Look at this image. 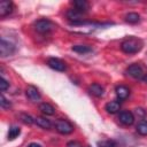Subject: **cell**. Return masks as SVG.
I'll use <instances>...</instances> for the list:
<instances>
[{"instance_id":"cell-7","label":"cell","mask_w":147,"mask_h":147,"mask_svg":"<svg viewBox=\"0 0 147 147\" xmlns=\"http://www.w3.org/2000/svg\"><path fill=\"white\" fill-rule=\"evenodd\" d=\"M25 94H26L28 99L31 100L32 102H37V101H39L40 98H41V95H40L38 88H37L36 86H33V85H29V86L25 88Z\"/></svg>"},{"instance_id":"cell-15","label":"cell","mask_w":147,"mask_h":147,"mask_svg":"<svg viewBox=\"0 0 147 147\" xmlns=\"http://www.w3.org/2000/svg\"><path fill=\"white\" fill-rule=\"evenodd\" d=\"M34 123H36L38 126L42 127V129H51V127H52L51 121L47 119V118H45V117H41V116H38L37 118H34Z\"/></svg>"},{"instance_id":"cell-8","label":"cell","mask_w":147,"mask_h":147,"mask_svg":"<svg viewBox=\"0 0 147 147\" xmlns=\"http://www.w3.org/2000/svg\"><path fill=\"white\" fill-rule=\"evenodd\" d=\"M118 119L124 125H131L134 122V115H133V113H131L129 110H123L119 113Z\"/></svg>"},{"instance_id":"cell-17","label":"cell","mask_w":147,"mask_h":147,"mask_svg":"<svg viewBox=\"0 0 147 147\" xmlns=\"http://www.w3.org/2000/svg\"><path fill=\"white\" fill-rule=\"evenodd\" d=\"M20 133H21V130H20L18 126H16V125L10 126V127H9V131H8V140H14V139H16V138L20 136Z\"/></svg>"},{"instance_id":"cell-3","label":"cell","mask_w":147,"mask_h":147,"mask_svg":"<svg viewBox=\"0 0 147 147\" xmlns=\"http://www.w3.org/2000/svg\"><path fill=\"white\" fill-rule=\"evenodd\" d=\"M55 129L61 134H70L74 132V125L67 119H57L55 123Z\"/></svg>"},{"instance_id":"cell-11","label":"cell","mask_w":147,"mask_h":147,"mask_svg":"<svg viewBox=\"0 0 147 147\" xmlns=\"http://www.w3.org/2000/svg\"><path fill=\"white\" fill-rule=\"evenodd\" d=\"M115 92H116V95H117L118 100H125L130 94V90L124 85H118L115 88Z\"/></svg>"},{"instance_id":"cell-5","label":"cell","mask_w":147,"mask_h":147,"mask_svg":"<svg viewBox=\"0 0 147 147\" xmlns=\"http://www.w3.org/2000/svg\"><path fill=\"white\" fill-rule=\"evenodd\" d=\"M47 64H48L49 68H52L55 71H61L62 72V71H65L67 70L65 63L62 60L57 59V57H51V59H48Z\"/></svg>"},{"instance_id":"cell-9","label":"cell","mask_w":147,"mask_h":147,"mask_svg":"<svg viewBox=\"0 0 147 147\" xmlns=\"http://www.w3.org/2000/svg\"><path fill=\"white\" fill-rule=\"evenodd\" d=\"M14 9V3L11 1L5 0L0 2V17H6L9 15Z\"/></svg>"},{"instance_id":"cell-24","label":"cell","mask_w":147,"mask_h":147,"mask_svg":"<svg viewBox=\"0 0 147 147\" xmlns=\"http://www.w3.org/2000/svg\"><path fill=\"white\" fill-rule=\"evenodd\" d=\"M67 147H83V145L79 142V141H76V140H71L67 144Z\"/></svg>"},{"instance_id":"cell-27","label":"cell","mask_w":147,"mask_h":147,"mask_svg":"<svg viewBox=\"0 0 147 147\" xmlns=\"http://www.w3.org/2000/svg\"><path fill=\"white\" fill-rule=\"evenodd\" d=\"M142 80H144V82L147 84V74H145V75H144V77H142Z\"/></svg>"},{"instance_id":"cell-14","label":"cell","mask_w":147,"mask_h":147,"mask_svg":"<svg viewBox=\"0 0 147 147\" xmlns=\"http://www.w3.org/2000/svg\"><path fill=\"white\" fill-rule=\"evenodd\" d=\"M39 109H40L41 113L45 114V115H54V114H55V108H54L51 103H48V102H42V103H40Z\"/></svg>"},{"instance_id":"cell-23","label":"cell","mask_w":147,"mask_h":147,"mask_svg":"<svg viewBox=\"0 0 147 147\" xmlns=\"http://www.w3.org/2000/svg\"><path fill=\"white\" fill-rule=\"evenodd\" d=\"M8 87H9V83H8L3 77H1V78H0V88H1V91L5 92Z\"/></svg>"},{"instance_id":"cell-6","label":"cell","mask_w":147,"mask_h":147,"mask_svg":"<svg viewBox=\"0 0 147 147\" xmlns=\"http://www.w3.org/2000/svg\"><path fill=\"white\" fill-rule=\"evenodd\" d=\"M127 75L136 78V79H142L144 77V71H142V68L139 65V64H131L127 70H126Z\"/></svg>"},{"instance_id":"cell-22","label":"cell","mask_w":147,"mask_h":147,"mask_svg":"<svg viewBox=\"0 0 147 147\" xmlns=\"http://www.w3.org/2000/svg\"><path fill=\"white\" fill-rule=\"evenodd\" d=\"M0 105H1V107L3 108V109H6V108H9L10 107V102L5 98V95L3 94H1V99H0Z\"/></svg>"},{"instance_id":"cell-4","label":"cell","mask_w":147,"mask_h":147,"mask_svg":"<svg viewBox=\"0 0 147 147\" xmlns=\"http://www.w3.org/2000/svg\"><path fill=\"white\" fill-rule=\"evenodd\" d=\"M15 52V46L10 41H7L5 38H1L0 40V54L2 57L10 56Z\"/></svg>"},{"instance_id":"cell-2","label":"cell","mask_w":147,"mask_h":147,"mask_svg":"<svg viewBox=\"0 0 147 147\" xmlns=\"http://www.w3.org/2000/svg\"><path fill=\"white\" fill-rule=\"evenodd\" d=\"M55 28V25L47 18H42V20H38L34 23V29L37 32L39 33H48L49 31H52Z\"/></svg>"},{"instance_id":"cell-16","label":"cell","mask_w":147,"mask_h":147,"mask_svg":"<svg viewBox=\"0 0 147 147\" xmlns=\"http://www.w3.org/2000/svg\"><path fill=\"white\" fill-rule=\"evenodd\" d=\"M71 49L74 52H77L79 54H85V53H88L92 51V47L87 46V45H75L71 47Z\"/></svg>"},{"instance_id":"cell-18","label":"cell","mask_w":147,"mask_h":147,"mask_svg":"<svg viewBox=\"0 0 147 147\" xmlns=\"http://www.w3.org/2000/svg\"><path fill=\"white\" fill-rule=\"evenodd\" d=\"M125 21L127 23H131V24H134V23H138L140 21V16L139 14L137 13H127L125 15Z\"/></svg>"},{"instance_id":"cell-13","label":"cell","mask_w":147,"mask_h":147,"mask_svg":"<svg viewBox=\"0 0 147 147\" xmlns=\"http://www.w3.org/2000/svg\"><path fill=\"white\" fill-rule=\"evenodd\" d=\"M72 5H74L75 9L80 11V13H85L88 9V2L85 0H76L72 2Z\"/></svg>"},{"instance_id":"cell-21","label":"cell","mask_w":147,"mask_h":147,"mask_svg":"<svg viewBox=\"0 0 147 147\" xmlns=\"http://www.w3.org/2000/svg\"><path fill=\"white\" fill-rule=\"evenodd\" d=\"M98 147H116V142L114 140H101L98 142Z\"/></svg>"},{"instance_id":"cell-12","label":"cell","mask_w":147,"mask_h":147,"mask_svg":"<svg viewBox=\"0 0 147 147\" xmlns=\"http://www.w3.org/2000/svg\"><path fill=\"white\" fill-rule=\"evenodd\" d=\"M105 109L109 114H116L121 109V103L118 101H109L108 103H106Z\"/></svg>"},{"instance_id":"cell-19","label":"cell","mask_w":147,"mask_h":147,"mask_svg":"<svg viewBox=\"0 0 147 147\" xmlns=\"http://www.w3.org/2000/svg\"><path fill=\"white\" fill-rule=\"evenodd\" d=\"M137 132L141 136H147V121H141L137 125Z\"/></svg>"},{"instance_id":"cell-25","label":"cell","mask_w":147,"mask_h":147,"mask_svg":"<svg viewBox=\"0 0 147 147\" xmlns=\"http://www.w3.org/2000/svg\"><path fill=\"white\" fill-rule=\"evenodd\" d=\"M136 114L139 115V116H141V117H144V116L146 115V111H145L144 109H141V108H137V109H136Z\"/></svg>"},{"instance_id":"cell-10","label":"cell","mask_w":147,"mask_h":147,"mask_svg":"<svg viewBox=\"0 0 147 147\" xmlns=\"http://www.w3.org/2000/svg\"><path fill=\"white\" fill-rule=\"evenodd\" d=\"M88 92H90L92 95H94V96H96V98H100V96L103 95L105 90H103V87H102L100 84L94 83V84H92V85L88 86Z\"/></svg>"},{"instance_id":"cell-1","label":"cell","mask_w":147,"mask_h":147,"mask_svg":"<svg viewBox=\"0 0 147 147\" xmlns=\"http://www.w3.org/2000/svg\"><path fill=\"white\" fill-rule=\"evenodd\" d=\"M142 48V41L133 36L124 39L121 42V49L126 54H134L138 53Z\"/></svg>"},{"instance_id":"cell-26","label":"cell","mask_w":147,"mask_h":147,"mask_svg":"<svg viewBox=\"0 0 147 147\" xmlns=\"http://www.w3.org/2000/svg\"><path fill=\"white\" fill-rule=\"evenodd\" d=\"M28 147H42V146L39 145V144H37V142H31V144L28 145Z\"/></svg>"},{"instance_id":"cell-20","label":"cell","mask_w":147,"mask_h":147,"mask_svg":"<svg viewBox=\"0 0 147 147\" xmlns=\"http://www.w3.org/2000/svg\"><path fill=\"white\" fill-rule=\"evenodd\" d=\"M20 119H21L24 124H29V125H31L32 123H34V118L31 117V116L28 115V114H20Z\"/></svg>"}]
</instances>
